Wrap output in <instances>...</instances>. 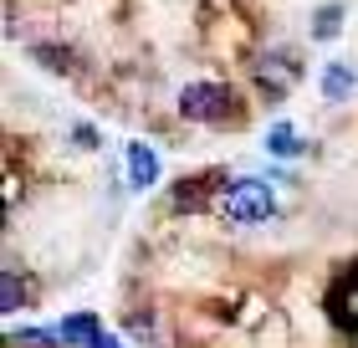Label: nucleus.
Instances as JSON below:
<instances>
[{
	"label": "nucleus",
	"mask_w": 358,
	"mask_h": 348,
	"mask_svg": "<svg viewBox=\"0 0 358 348\" xmlns=\"http://www.w3.org/2000/svg\"><path fill=\"white\" fill-rule=\"evenodd\" d=\"M220 210H225L231 225H262V221H271V210H276V190L266 185V179L246 174V179H236V185H225Z\"/></svg>",
	"instance_id": "nucleus-1"
},
{
	"label": "nucleus",
	"mask_w": 358,
	"mask_h": 348,
	"mask_svg": "<svg viewBox=\"0 0 358 348\" xmlns=\"http://www.w3.org/2000/svg\"><path fill=\"white\" fill-rule=\"evenodd\" d=\"M231 113V88L215 77H194L179 88V118H189V123H215Z\"/></svg>",
	"instance_id": "nucleus-2"
},
{
	"label": "nucleus",
	"mask_w": 358,
	"mask_h": 348,
	"mask_svg": "<svg viewBox=\"0 0 358 348\" xmlns=\"http://www.w3.org/2000/svg\"><path fill=\"white\" fill-rule=\"evenodd\" d=\"M251 77H256V88H262V97H287L292 88H297V77H302V62L292 57V52H262L256 57V67H251Z\"/></svg>",
	"instance_id": "nucleus-3"
},
{
	"label": "nucleus",
	"mask_w": 358,
	"mask_h": 348,
	"mask_svg": "<svg viewBox=\"0 0 358 348\" xmlns=\"http://www.w3.org/2000/svg\"><path fill=\"white\" fill-rule=\"evenodd\" d=\"M57 333H62V348H103L108 343V328L97 312H72V318L57 323Z\"/></svg>",
	"instance_id": "nucleus-4"
},
{
	"label": "nucleus",
	"mask_w": 358,
	"mask_h": 348,
	"mask_svg": "<svg viewBox=\"0 0 358 348\" xmlns=\"http://www.w3.org/2000/svg\"><path fill=\"white\" fill-rule=\"evenodd\" d=\"M128 185H134V190H154L159 185V154H154V144H143V139L128 144Z\"/></svg>",
	"instance_id": "nucleus-5"
},
{
	"label": "nucleus",
	"mask_w": 358,
	"mask_h": 348,
	"mask_svg": "<svg viewBox=\"0 0 358 348\" xmlns=\"http://www.w3.org/2000/svg\"><path fill=\"white\" fill-rule=\"evenodd\" d=\"M333 318L348 328V333H358V281H338V292H333Z\"/></svg>",
	"instance_id": "nucleus-6"
},
{
	"label": "nucleus",
	"mask_w": 358,
	"mask_h": 348,
	"mask_svg": "<svg viewBox=\"0 0 358 348\" xmlns=\"http://www.w3.org/2000/svg\"><path fill=\"white\" fill-rule=\"evenodd\" d=\"M348 92H353V67L348 62H328V67H322V97H328V103H343Z\"/></svg>",
	"instance_id": "nucleus-7"
},
{
	"label": "nucleus",
	"mask_w": 358,
	"mask_h": 348,
	"mask_svg": "<svg viewBox=\"0 0 358 348\" xmlns=\"http://www.w3.org/2000/svg\"><path fill=\"white\" fill-rule=\"evenodd\" d=\"M338 31H343V6H338V0L317 6V11H313V41H333Z\"/></svg>",
	"instance_id": "nucleus-8"
},
{
	"label": "nucleus",
	"mask_w": 358,
	"mask_h": 348,
	"mask_svg": "<svg viewBox=\"0 0 358 348\" xmlns=\"http://www.w3.org/2000/svg\"><path fill=\"white\" fill-rule=\"evenodd\" d=\"M266 148L276 159H287V154H297V148H302V139H297V128H292V123H276L266 134Z\"/></svg>",
	"instance_id": "nucleus-9"
},
{
	"label": "nucleus",
	"mask_w": 358,
	"mask_h": 348,
	"mask_svg": "<svg viewBox=\"0 0 358 348\" xmlns=\"http://www.w3.org/2000/svg\"><path fill=\"white\" fill-rule=\"evenodd\" d=\"M26 307V287H21V277H0V312H6V318H10V312H21Z\"/></svg>",
	"instance_id": "nucleus-10"
},
{
	"label": "nucleus",
	"mask_w": 358,
	"mask_h": 348,
	"mask_svg": "<svg viewBox=\"0 0 358 348\" xmlns=\"http://www.w3.org/2000/svg\"><path fill=\"white\" fill-rule=\"evenodd\" d=\"M6 343L10 348H62V333H52V328H31V333H10Z\"/></svg>",
	"instance_id": "nucleus-11"
},
{
	"label": "nucleus",
	"mask_w": 358,
	"mask_h": 348,
	"mask_svg": "<svg viewBox=\"0 0 358 348\" xmlns=\"http://www.w3.org/2000/svg\"><path fill=\"white\" fill-rule=\"evenodd\" d=\"M72 139L83 144V148H97V144H103V139H97V128H87V123H83V128H72Z\"/></svg>",
	"instance_id": "nucleus-12"
},
{
	"label": "nucleus",
	"mask_w": 358,
	"mask_h": 348,
	"mask_svg": "<svg viewBox=\"0 0 358 348\" xmlns=\"http://www.w3.org/2000/svg\"><path fill=\"white\" fill-rule=\"evenodd\" d=\"M103 348H123V343H118V338H108V343H103Z\"/></svg>",
	"instance_id": "nucleus-13"
}]
</instances>
